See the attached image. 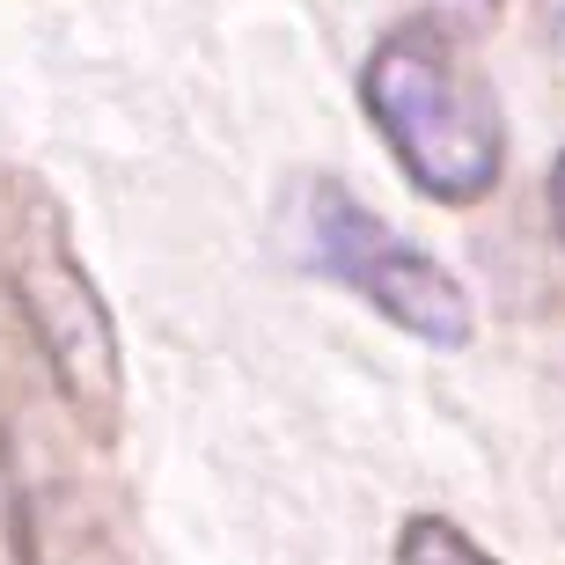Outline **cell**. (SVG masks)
I'll return each mask as SVG.
<instances>
[{"instance_id":"5b68a950","label":"cell","mask_w":565,"mask_h":565,"mask_svg":"<svg viewBox=\"0 0 565 565\" xmlns=\"http://www.w3.org/2000/svg\"><path fill=\"white\" fill-rule=\"evenodd\" d=\"M507 0H419V15H434L440 30H456V38H478V30H492L500 22Z\"/></svg>"},{"instance_id":"7a4b0ae2","label":"cell","mask_w":565,"mask_h":565,"mask_svg":"<svg viewBox=\"0 0 565 565\" xmlns=\"http://www.w3.org/2000/svg\"><path fill=\"white\" fill-rule=\"evenodd\" d=\"M360 110L434 206H478L507 177V118L478 60L434 15L390 22L360 60Z\"/></svg>"},{"instance_id":"8992f818","label":"cell","mask_w":565,"mask_h":565,"mask_svg":"<svg viewBox=\"0 0 565 565\" xmlns=\"http://www.w3.org/2000/svg\"><path fill=\"white\" fill-rule=\"evenodd\" d=\"M536 38H544V52L565 74V0H536Z\"/></svg>"},{"instance_id":"6da1fadb","label":"cell","mask_w":565,"mask_h":565,"mask_svg":"<svg viewBox=\"0 0 565 565\" xmlns=\"http://www.w3.org/2000/svg\"><path fill=\"white\" fill-rule=\"evenodd\" d=\"M126 353L66 206L0 169V565H154L118 440Z\"/></svg>"},{"instance_id":"3957f363","label":"cell","mask_w":565,"mask_h":565,"mask_svg":"<svg viewBox=\"0 0 565 565\" xmlns=\"http://www.w3.org/2000/svg\"><path fill=\"white\" fill-rule=\"evenodd\" d=\"M287 235H294V257L309 265L316 279L360 294L375 316H390L404 338H419L434 353H462L478 316H470V294L462 279L426 257L419 243H404L375 206H360L353 191L338 177H301L287 206Z\"/></svg>"},{"instance_id":"277c9868","label":"cell","mask_w":565,"mask_h":565,"mask_svg":"<svg viewBox=\"0 0 565 565\" xmlns=\"http://www.w3.org/2000/svg\"><path fill=\"white\" fill-rule=\"evenodd\" d=\"M390 565H507V558H492V551L462 522H448V514H404L397 544H390Z\"/></svg>"},{"instance_id":"52a82bcc","label":"cell","mask_w":565,"mask_h":565,"mask_svg":"<svg viewBox=\"0 0 565 565\" xmlns=\"http://www.w3.org/2000/svg\"><path fill=\"white\" fill-rule=\"evenodd\" d=\"M544 199H551V221H558V235H565V147H558V162H551V184H544Z\"/></svg>"}]
</instances>
